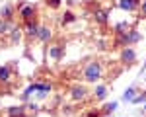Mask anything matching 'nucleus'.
<instances>
[{"mask_svg": "<svg viewBox=\"0 0 146 117\" xmlns=\"http://www.w3.org/2000/svg\"><path fill=\"white\" fill-rule=\"evenodd\" d=\"M140 14L146 18V0H142V4H140Z\"/></svg>", "mask_w": 146, "mask_h": 117, "instance_id": "5701e85b", "label": "nucleus"}, {"mask_svg": "<svg viewBox=\"0 0 146 117\" xmlns=\"http://www.w3.org/2000/svg\"><path fill=\"white\" fill-rule=\"evenodd\" d=\"M20 37H22V31H20L18 27H14V29L10 31V39H12V41H16V43H18V41H20Z\"/></svg>", "mask_w": 146, "mask_h": 117, "instance_id": "6ab92c4d", "label": "nucleus"}, {"mask_svg": "<svg viewBox=\"0 0 146 117\" xmlns=\"http://www.w3.org/2000/svg\"><path fill=\"white\" fill-rule=\"evenodd\" d=\"M51 90H53V86H51L49 82H37V84H35V96H37V98H45V96H49Z\"/></svg>", "mask_w": 146, "mask_h": 117, "instance_id": "20e7f679", "label": "nucleus"}, {"mask_svg": "<svg viewBox=\"0 0 146 117\" xmlns=\"http://www.w3.org/2000/svg\"><path fill=\"white\" fill-rule=\"evenodd\" d=\"M115 29H117V31H127V29H129V23L127 22H121V23H117V27H115Z\"/></svg>", "mask_w": 146, "mask_h": 117, "instance_id": "4be33fe9", "label": "nucleus"}, {"mask_svg": "<svg viewBox=\"0 0 146 117\" xmlns=\"http://www.w3.org/2000/svg\"><path fill=\"white\" fill-rule=\"evenodd\" d=\"M121 60H123L125 64H133V62H136V51L133 49V47H125L123 51H121Z\"/></svg>", "mask_w": 146, "mask_h": 117, "instance_id": "f03ea898", "label": "nucleus"}, {"mask_svg": "<svg viewBox=\"0 0 146 117\" xmlns=\"http://www.w3.org/2000/svg\"><path fill=\"white\" fill-rule=\"evenodd\" d=\"M62 4V0H47V6H51V8H58Z\"/></svg>", "mask_w": 146, "mask_h": 117, "instance_id": "412c9836", "label": "nucleus"}, {"mask_svg": "<svg viewBox=\"0 0 146 117\" xmlns=\"http://www.w3.org/2000/svg\"><path fill=\"white\" fill-rule=\"evenodd\" d=\"M138 0H119V8L125 12H135L136 8H138Z\"/></svg>", "mask_w": 146, "mask_h": 117, "instance_id": "39448f33", "label": "nucleus"}, {"mask_svg": "<svg viewBox=\"0 0 146 117\" xmlns=\"http://www.w3.org/2000/svg\"><path fill=\"white\" fill-rule=\"evenodd\" d=\"M8 117H27L25 115V107L23 105H14L8 109Z\"/></svg>", "mask_w": 146, "mask_h": 117, "instance_id": "9b49d317", "label": "nucleus"}, {"mask_svg": "<svg viewBox=\"0 0 146 117\" xmlns=\"http://www.w3.org/2000/svg\"><path fill=\"white\" fill-rule=\"evenodd\" d=\"M49 53H51V57L55 58V60H58V58L62 57V47H60V45H53Z\"/></svg>", "mask_w": 146, "mask_h": 117, "instance_id": "2eb2a0df", "label": "nucleus"}, {"mask_svg": "<svg viewBox=\"0 0 146 117\" xmlns=\"http://www.w3.org/2000/svg\"><path fill=\"white\" fill-rule=\"evenodd\" d=\"M27 109H31V111H35V109H37V105H35V104H29V105H27Z\"/></svg>", "mask_w": 146, "mask_h": 117, "instance_id": "b1692460", "label": "nucleus"}, {"mask_svg": "<svg viewBox=\"0 0 146 117\" xmlns=\"http://www.w3.org/2000/svg\"><path fill=\"white\" fill-rule=\"evenodd\" d=\"M135 96H136V88H135V86H131V88L123 94V102H131Z\"/></svg>", "mask_w": 146, "mask_h": 117, "instance_id": "dca6fc26", "label": "nucleus"}, {"mask_svg": "<svg viewBox=\"0 0 146 117\" xmlns=\"http://www.w3.org/2000/svg\"><path fill=\"white\" fill-rule=\"evenodd\" d=\"M76 20V16L72 14V12H64V18H62V23H70Z\"/></svg>", "mask_w": 146, "mask_h": 117, "instance_id": "aec40b11", "label": "nucleus"}, {"mask_svg": "<svg viewBox=\"0 0 146 117\" xmlns=\"http://www.w3.org/2000/svg\"><path fill=\"white\" fill-rule=\"evenodd\" d=\"M37 29H39V23L31 20V22H25V35L29 37H37Z\"/></svg>", "mask_w": 146, "mask_h": 117, "instance_id": "9d476101", "label": "nucleus"}, {"mask_svg": "<svg viewBox=\"0 0 146 117\" xmlns=\"http://www.w3.org/2000/svg\"><path fill=\"white\" fill-rule=\"evenodd\" d=\"M131 102H133V104H146V92H136V96Z\"/></svg>", "mask_w": 146, "mask_h": 117, "instance_id": "f3484780", "label": "nucleus"}, {"mask_svg": "<svg viewBox=\"0 0 146 117\" xmlns=\"http://www.w3.org/2000/svg\"><path fill=\"white\" fill-rule=\"evenodd\" d=\"M101 78V64L98 60H92L84 68V80L86 82H98Z\"/></svg>", "mask_w": 146, "mask_h": 117, "instance_id": "f257e3e1", "label": "nucleus"}, {"mask_svg": "<svg viewBox=\"0 0 146 117\" xmlns=\"http://www.w3.org/2000/svg\"><path fill=\"white\" fill-rule=\"evenodd\" d=\"M144 111H146V104H144Z\"/></svg>", "mask_w": 146, "mask_h": 117, "instance_id": "393cba45", "label": "nucleus"}, {"mask_svg": "<svg viewBox=\"0 0 146 117\" xmlns=\"http://www.w3.org/2000/svg\"><path fill=\"white\" fill-rule=\"evenodd\" d=\"M0 82L2 84H8L10 82V68L8 66H0Z\"/></svg>", "mask_w": 146, "mask_h": 117, "instance_id": "ddd939ff", "label": "nucleus"}, {"mask_svg": "<svg viewBox=\"0 0 146 117\" xmlns=\"http://www.w3.org/2000/svg\"><path fill=\"white\" fill-rule=\"evenodd\" d=\"M14 27H16L14 22H10V20H0V33H10Z\"/></svg>", "mask_w": 146, "mask_h": 117, "instance_id": "f8f14e48", "label": "nucleus"}, {"mask_svg": "<svg viewBox=\"0 0 146 117\" xmlns=\"http://www.w3.org/2000/svg\"><path fill=\"white\" fill-rule=\"evenodd\" d=\"M94 94H96V100H105V96H107V86H98L96 90H94Z\"/></svg>", "mask_w": 146, "mask_h": 117, "instance_id": "4468645a", "label": "nucleus"}, {"mask_svg": "<svg viewBox=\"0 0 146 117\" xmlns=\"http://www.w3.org/2000/svg\"><path fill=\"white\" fill-rule=\"evenodd\" d=\"M14 14H16V10H14V6L12 4H6L2 10H0V20H14Z\"/></svg>", "mask_w": 146, "mask_h": 117, "instance_id": "6e6552de", "label": "nucleus"}, {"mask_svg": "<svg viewBox=\"0 0 146 117\" xmlns=\"http://www.w3.org/2000/svg\"><path fill=\"white\" fill-rule=\"evenodd\" d=\"M86 88H84V86H72V88H70V98H72V100H84V98H86Z\"/></svg>", "mask_w": 146, "mask_h": 117, "instance_id": "0eeeda50", "label": "nucleus"}, {"mask_svg": "<svg viewBox=\"0 0 146 117\" xmlns=\"http://www.w3.org/2000/svg\"><path fill=\"white\" fill-rule=\"evenodd\" d=\"M51 37H53L51 27H47V25H39V29H37V39H39V41H43V43H47Z\"/></svg>", "mask_w": 146, "mask_h": 117, "instance_id": "423d86ee", "label": "nucleus"}, {"mask_svg": "<svg viewBox=\"0 0 146 117\" xmlns=\"http://www.w3.org/2000/svg\"><path fill=\"white\" fill-rule=\"evenodd\" d=\"M35 6L33 4H25V6H22L20 8V16H22L23 22H31V20H35Z\"/></svg>", "mask_w": 146, "mask_h": 117, "instance_id": "7ed1b4c3", "label": "nucleus"}, {"mask_svg": "<svg viewBox=\"0 0 146 117\" xmlns=\"http://www.w3.org/2000/svg\"><path fill=\"white\" fill-rule=\"evenodd\" d=\"M115 109H117V102H109V104L103 105L101 111H103V113H111V111H115Z\"/></svg>", "mask_w": 146, "mask_h": 117, "instance_id": "a211bd4d", "label": "nucleus"}, {"mask_svg": "<svg viewBox=\"0 0 146 117\" xmlns=\"http://www.w3.org/2000/svg\"><path fill=\"white\" fill-rule=\"evenodd\" d=\"M94 20H96L98 23H101V25L109 23V12H107V10H96V14H94Z\"/></svg>", "mask_w": 146, "mask_h": 117, "instance_id": "1a4fd4ad", "label": "nucleus"}]
</instances>
